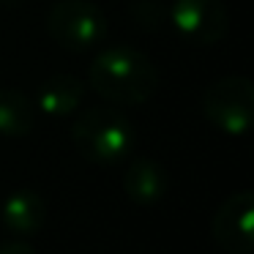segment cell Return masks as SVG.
<instances>
[{"label":"cell","mask_w":254,"mask_h":254,"mask_svg":"<svg viewBox=\"0 0 254 254\" xmlns=\"http://www.w3.org/2000/svg\"><path fill=\"white\" fill-rule=\"evenodd\" d=\"M202 112L219 131L246 134L254 118V85L249 77L227 74L216 79L202 96Z\"/></svg>","instance_id":"3"},{"label":"cell","mask_w":254,"mask_h":254,"mask_svg":"<svg viewBox=\"0 0 254 254\" xmlns=\"http://www.w3.org/2000/svg\"><path fill=\"white\" fill-rule=\"evenodd\" d=\"M170 189L167 170L156 159H134L123 172V191L134 205H156Z\"/></svg>","instance_id":"7"},{"label":"cell","mask_w":254,"mask_h":254,"mask_svg":"<svg viewBox=\"0 0 254 254\" xmlns=\"http://www.w3.org/2000/svg\"><path fill=\"white\" fill-rule=\"evenodd\" d=\"M36 126V104L22 90H0V137H28Z\"/></svg>","instance_id":"10"},{"label":"cell","mask_w":254,"mask_h":254,"mask_svg":"<svg viewBox=\"0 0 254 254\" xmlns=\"http://www.w3.org/2000/svg\"><path fill=\"white\" fill-rule=\"evenodd\" d=\"M77 150L93 164H118L134 148V128L118 110L93 107L71 123Z\"/></svg>","instance_id":"2"},{"label":"cell","mask_w":254,"mask_h":254,"mask_svg":"<svg viewBox=\"0 0 254 254\" xmlns=\"http://www.w3.org/2000/svg\"><path fill=\"white\" fill-rule=\"evenodd\" d=\"M254 197L249 189L230 194L213 216V241L227 254H252L254 252Z\"/></svg>","instance_id":"6"},{"label":"cell","mask_w":254,"mask_h":254,"mask_svg":"<svg viewBox=\"0 0 254 254\" xmlns=\"http://www.w3.org/2000/svg\"><path fill=\"white\" fill-rule=\"evenodd\" d=\"M167 17L178 36L194 44H216L230 28V14L221 0H175Z\"/></svg>","instance_id":"5"},{"label":"cell","mask_w":254,"mask_h":254,"mask_svg":"<svg viewBox=\"0 0 254 254\" xmlns=\"http://www.w3.org/2000/svg\"><path fill=\"white\" fill-rule=\"evenodd\" d=\"M0 221L17 238L36 235L47 221V205L41 194L30 191V189H19L6 197V202L0 208Z\"/></svg>","instance_id":"8"},{"label":"cell","mask_w":254,"mask_h":254,"mask_svg":"<svg viewBox=\"0 0 254 254\" xmlns=\"http://www.w3.org/2000/svg\"><path fill=\"white\" fill-rule=\"evenodd\" d=\"M0 254H36V249L25 238H11V241L0 243Z\"/></svg>","instance_id":"11"},{"label":"cell","mask_w":254,"mask_h":254,"mask_svg":"<svg viewBox=\"0 0 254 254\" xmlns=\"http://www.w3.org/2000/svg\"><path fill=\"white\" fill-rule=\"evenodd\" d=\"M88 82L110 104L137 107L153 99L159 88V71L134 47H112L93 58Z\"/></svg>","instance_id":"1"},{"label":"cell","mask_w":254,"mask_h":254,"mask_svg":"<svg viewBox=\"0 0 254 254\" xmlns=\"http://www.w3.org/2000/svg\"><path fill=\"white\" fill-rule=\"evenodd\" d=\"M85 85L71 74H52L39 90V110L50 118H63L77 112V107L82 104Z\"/></svg>","instance_id":"9"},{"label":"cell","mask_w":254,"mask_h":254,"mask_svg":"<svg viewBox=\"0 0 254 254\" xmlns=\"http://www.w3.org/2000/svg\"><path fill=\"white\" fill-rule=\"evenodd\" d=\"M47 33L68 52H88L104 39L107 19L90 0H61L47 14Z\"/></svg>","instance_id":"4"}]
</instances>
